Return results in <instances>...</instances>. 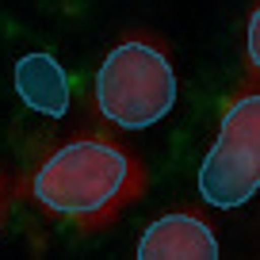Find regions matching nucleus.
<instances>
[{
  "mask_svg": "<svg viewBox=\"0 0 260 260\" xmlns=\"http://www.w3.org/2000/svg\"><path fill=\"white\" fill-rule=\"evenodd\" d=\"M16 92L31 111L61 119L69 111V77L50 54H23L16 65Z\"/></svg>",
  "mask_w": 260,
  "mask_h": 260,
  "instance_id": "39448f33",
  "label": "nucleus"
},
{
  "mask_svg": "<svg viewBox=\"0 0 260 260\" xmlns=\"http://www.w3.org/2000/svg\"><path fill=\"white\" fill-rule=\"evenodd\" d=\"M142 260H214L218 237L211 234L199 214H165L142 234L138 241Z\"/></svg>",
  "mask_w": 260,
  "mask_h": 260,
  "instance_id": "20e7f679",
  "label": "nucleus"
},
{
  "mask_svg": "<svg viewBox=\"0 0 260 260\" xmlns=\"http://www.w3.org/2000/svg\"><path fill=\"white\" fill-rule=\"evenodd\" d=\"M4 211H8V180L0 176V222H4Z\"/></svg>",
  "mask_w": 260,
  "mask_h": 260,
  "instance_id": "0eeeda50",
  "label": "nucleus"
},
{
  "mask_svg": "<svg viewBox=\"0 0 260 260\" xmlns=\"http://www.w3.org/2000/svg\"><path fill=\"white\" fill-rule=\"evenodd\" d=\"M256 42H260V12H252L249 19V65L256 69Z\"/></svg>",
  "mask_w": 260,
  "mask_h": 260,
  "instance_id": "423d86ee",
  "label": "nucleus"
},
{
  "mask_svg": "<svg viewBox=\"0 0 260 260\" xmlns=\"http://www.w3.org/2000/svg\"><path fill=\"white\" fill-rule=\"evenodd\" d=\"M176 104L169 50L153 39H122L96 73V107L122 130H146Z\"/></svg>",
  "mask_w": 260,
  "mask_h": 260,
  "instance_id": "f03ea898",
  "label": "nucleus"
},
{
  "mask_svg": "<svg viewBox=\"0 0 260 260\" xmlns=\"http://www.w3.org/2000/svg\"><path fill=\"white\" fill-rule=\"evenodd\" d=\"M146 191V169L126 146L104 134L69 138L42 157L31 176V199L81 230H104Z\"/></svg>",
  "mask_w": 260,
  "mask_h": 260,
  "instance_id": "f257e3e1",
  "label": "nucleus"
},
{
  "mask_svg": "<svg viewBox=\"0 0 260 260\" xmlns=\"http://www.w3.org/2000/svg\"><path fill=\"white\" fill-rule=\"evenodd\" d=\"M260 184V96L241 92L222 115L218 142L199 165V195L214 207H241Z\"/></svg>",
  "mask_w": 260,
  "mask_h": 260,
  "instance_id": "7ed1b4c3",
  "label": "nucleus"
}]
</instances>
